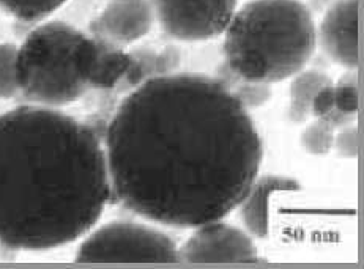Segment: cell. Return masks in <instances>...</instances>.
<instances>
[{"label":"cell","mask_w":364,"mask_h":269,"mask_svg":"<svg viewBox=\"0 0 364 269\" xmlns=\"http://www.w3.org/2000/svg\"><path fill=\"white\" fill-rule=\"evenodd\" d=\"M112 197L151 222L198 229L221 221L259 177L264 143L218 79L163 75L137 85L109 121Z\"/></svg>","instance_id":"obj_1"},{"label":"cell","mask_w":364,"mask_h":269,"mask_svg":"<svg viewBox=\"0 0 364 269\" xmlns=\"http://www.w3.org/2000/svg\"><path fill=\"white\" fill-rule=\"evenodd\" d=\"M111 199L105 147L89 125L36 104L0 115V244L49 251L75 243Z\"/></svg>","instance_id":"obj_2"},{"label":"cell","mask_w":364,"mask_h":269,"mask_svg":"<svg viewBox=\"0 0 364 269\" xmlns=\"http://www.w3.org/2000/svg\"><path fill=\"white\" fill-rule=\"evenodd\" d=\"M223 35L225 67L240 79L267 85L304 70L317 45L312 11L300 0H250Z\"/></svg>","instance_id":"obj_3"},{"label":"cell","mask_w":364,"mask_h":269,"mask_svg":"<svg viewBox=\"0 0 364 269\" xmlns=\"http://www.w3.org/2000/svg\"><path fill=\"white\" fill-rule=\"evenodd\" d=\"M84 35L62 21L36 26L18 48L19 92L36 106L59 109L75 103L87 87L79 68Z\"/></svg>","instance_id":"obj_4"},{"label":"cell","mask_w":364,"mask_h":269,"mask_svg":"<svg viewBox=\"0 0 364 269\" xmlns=\"http://www.w3.org/2000/svg\"><path fill=\"white\" fill-rule=\"evenodd\" d=\"M79 263H178V247L163 231L134 222H111L79 246Z\"/></svg>","instance_id":"obj_5"},{"label":"cell","mask_w":364,"mask_h":269,"mask_svg":"<svg viewBox=\"0 0 364 269\" xmlns=\"http://www.w3.org/2000/svg\"><path fill=\"white\" fill-rule=\"evenodd\" d=\"M163 31L180 41H205L225 32L237 0H151Z\"/></svg>","instance_id":"obj_6"},{"label":"cell","mask_w":364,"mask_h":269,"mask_svg":"<svg viewBox=\"0 0 364 269\" xmlns=\"http://www.w3.org/2000/svg\"><path fill=\"white\" fill-rule=\"evenodd\" d=\"M257 260L251 235L221 221L200 225L178 247V263H256Z\"/></svg>","instance_id":"obj_7"},{"label":"cell","mask_w":364,"mask_h":269,"mask_svg":"<svg viewBox=\"0 0 364 269\" xmlns=\"http://www.w3.org/2000/svg\"><path fill=\"white\" fill-rule=\"evenodd\" d=\"M360 0H334L326 6L317 40L323 53L346 70L360 65Z\"/></svg>","instance_id":"obj_8"},{"label":"cell","mask_w":364,"mask_h":269,"mask_svg":"<svg viewBox=\"0 0 364 269\" xmlns=\"http://www.w3.org/2000/svg\"><path fill=\"white\" fill-rule=\"evenodd\" d=\"M151 0H109L92 24V35L125 49L150 32L155 23Z\"/></svg>","instance_id":"obj_9"},{"label":"cell","mask_w":364,"mask_h":269,"mask_svg":"<svg viewBox=\"0 0 364 269\" xmlns=\"http://www.w3.org/2000/svg\"><path fill=\"white\" fill-rule=\"evenodd\" d=\"M79 68L89 89L111 90L129 81L133 55L98 36L84 35L79 46Z\"/></svg>","instance_id":"obj_10"},{"label":"cell","mask_w":364,"mask_h":269,"mask_svg":"<svg viewBox=\"0 0 364 269\" xmlns=\"http://www.w3.org/2000/svg\"><path fill=\"white\" fill-rule=\"evenodd\" d=\"M301 185L286 175H262L254 180L250 191L240 203V219L251 236L264 239L270 234V207L276 194L296 192Z\"/></svg>","instance_id":"obj_11"},{"label":"cell","mask_w":364,"mask_h":269,"mask_svg":"<svg viewBox=\"0 0 364 269\" xmlns=\"http://www.w3.org/2000/svg\"><path fill=\"white\" fill-rule=\"evenodd\" d=\"M330 76L318 70H301L292 77L289 90V119L304 123L311 115V104L322 87L331 84Z\"/></svg>","instance_id":"obj_12"},{"label":"cell","mask_w":364,"mask_h":269,"mask_svg":"<svg viewBox=\"0 0 364 269\" xmlns=\"http://www.w3.org/2000/svg\"><path fill=\"white\" fill-rule=\"evenodd\" d=\"M225 70H228V75L230 77H223V79H218V81H221L225 87H228L230 93L234 94L235 99L246 109V111L247 109H256V107L264 106L270 101L272 98L270 85L245 81V79H240L238 76H235L228 67H225Z\"/></svg>","instance_id":"obj_13"},{"label":"cell","mask_w":364,"mask_h":269,"mask_svg":"<svg viewBox=\"0 0 364 269\" xmlns=\"http://www.w3.org/2000/svg\"><path fill=\"white\" fill-rule=\"evenodd\" d=\"M68 0H0V9L24 23H41Z\"/></svg>","instance_id":"obj_14"},{"label":"cell","mask_w":364,"mask_h":269,"mask_svg":"<svg viewBox=\"0 0 364 269\" xmlns=\"http://www.w3.org/2000/svg\"><path fill=\"white\" fill-rule=\"evenodd\" d=\"M336 129L330 126L323 119H316L306 126L301 134V145L306 153L312 156H325L333 150Z\"/></svg>","instance_id":"obj_15"},{"label":"cell","mask_w":364,"mask_h":269,"mask_svg":"<svg viewBox=\"0 0 364 269\" xmlns=\"http://www.w3.org/2000/svg\"><path fill=\"white\" fill-rule=\"evenodd\" d=\"M334 87V103L336 109L348 115H356L360 109V84L355 70H347Z\"/></svg>","instance_id":"obj_16"},{"label":"cell","mask_w":364,"mask_h":269,"mask_svg":"<svg viewBox=\"0 0 364 269\" xmlns=\"http://www.w3.org/2000/svg\"><path fill=\"white\" fill-rule=\"evenodd\" d=\"M18 46L0 43V98H11L19 93L16 76Z\"/></svg>","instance_id":"obj_17"},{"label":"cell","mask_w":364,"mask_h":269,"mask_svg":"<svg viewBox=\"0 0 364 269\" xmlns=\"http://www.w3.org/2000/svg\"><path fill=\"white\" fill-rule=\"evenodd\" d=\"M333 148L336 150L338 155L344 159H353L358 156V151H360L358 126L353 123V125H348L346 128L336 131Z\"/></svg>","instance_id":"obj_18"},{"label":"cell","mask_w":364,"mask_h":269,"mask_svg":"<svg viewBox=\"0 0 364 269\" xmlns=\"http://www.w3.org/2000/svg\"><path fill=\"white\" fill-rule=\"evenodd\" d=\"M333 109H336V103H334V87L331 82L322 87L312 99L311 115H314L316 119H322L326 114H330Z\"/></svg>","instance_id":"obj_19"},{"label":"cell","mask_w":364,"mask_h":269,"mask_svg":"<svg viewBox=\"0 0 364 269\" xmlns=\"http://www.w3.org/2000/svg\"><path fill=\"white\" fill-rule=\"evenodd\" d=\"M330 126H333L336 131L346 128L348 125H353L356 115H348L346 112H341L339 109H333L330 114H326L325 117H322Z\"/></svg>","instance_id":"obj_20"},{"label":"cell","mask_w":364,"mask_h":269,"mask_svg":"<svg viewBox=\"0 0 364 269\" xmlns=\"http://www.w3.org/2000/svg\"><path fill=\"white\" fill-rule=\"evenodd\" d=\"M334 2V0H312V6H314L316 10H320V9H325L326 6L331 5Z\"/></svg>","instance_id":"obj_21"}]
</instances>
